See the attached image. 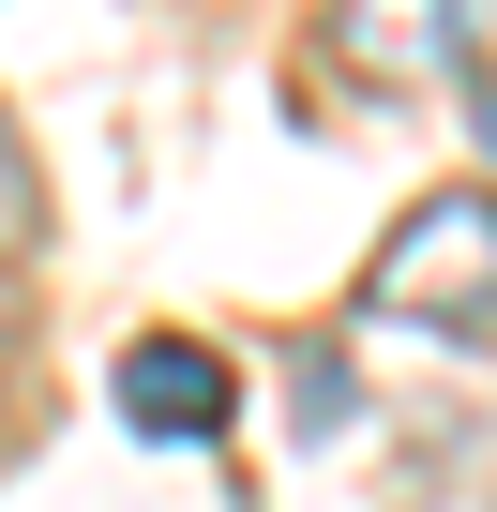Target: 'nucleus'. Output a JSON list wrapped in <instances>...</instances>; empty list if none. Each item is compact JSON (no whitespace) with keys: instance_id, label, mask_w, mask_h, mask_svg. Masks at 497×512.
<instances>
[{"instance_id":"obj_1","label":"nucleus","mask_w":497,"mask_h":512,"mask_svg":"<svg viewBox=\"0 0 497 512\" xmlns=\"http://www.w3.org/2000/svg\"><path fill=\"white\" fill-rule=\"evenodd\" d=\"M362 302H377V317H407V332H497V196H482V181L422 196V211L377 241Z\"/></svg>"},{"instance_id":"obj_4","label":"nucleus","mask_w":497,"mask_h":512,"mask_svg":"<svg viewBox=\"0 0 497 512\" xmlns=\"http://www.w3.org/2000/svg\"><path fill=\"white\" fill-rule=\"evenodd\" d=\"M46 241V166H31V136L0 121V256H31Z\"/></svg>"},{"instance_id":"obj_3","label":"nucleus","mask_w":497,"mask_h":512,"mask_svg":"<svg viewBox=\"0 0 497 512\" xmlns=\"http://www.w3.org/2000/svg\"><path fill=\"white\" fill-rule=\"evenodd\" d=\"M226 407H241L226 347H196V332H136L121 347V422L136 437H226Z\"/></svg>"},{"instance_id":"obj_2","label":"nucleus","mask_w":497,"mask_h":512,"mask_svg":"<svg viewBox=\"0 0 497 512\" xmlns=\"http://www.w3.org/2000/svg\"><path fill=\"white\" fill-rule=\"evenodd\" d=\"M497 46V0H347V61L377 91H452Z\"/></svg>"}]
</instances>
